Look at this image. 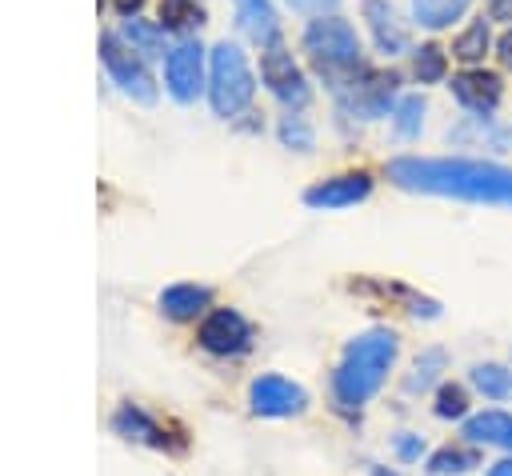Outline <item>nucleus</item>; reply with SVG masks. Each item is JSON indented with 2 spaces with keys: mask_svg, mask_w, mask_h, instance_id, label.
<instances>
[{
  "mask_svg": "<svg viewBox=\"0 0 512 476\" xmlns=\"http://www.w3.org/2000/svg\"><path fill=\"white\" fill-rule=\"evenodd\" d=\"M384 172L404 192L512 208V168L496 164V160H476V156H396V160H388Z\"/></svg>",
  "mask_w": 512,
  "mask_h": 476,
  "instance_id": "obj_1",
  "label": "nucleus"
},
{
  "mask_svg": "<svg viewBox=\"0 0 512 476\" xmlns=\"http://www.w3.org/2000/svg\"><path fill=\"white\" fill-rule=\"evenodd\" d=\"M396 352H400V340H396L392 328H368V332L352 336L344 344V352H340L336 372H332V396H336V404L348 408V412L352 408H364L380 392L388 368L396 364Z\"/></svg>",
  "mask_w": 512,
  "mask_h": 476,
  "instance_id": "obj_2",
  "label": "nucleus"
},
{
  "mask_svg": "<svg viewBox=\"0 0 512 476\" xmlns=\"http://www.w3.org/2000/svg\"><path fill=\"white\" fill-rule=\"evenodd\" d=\"M300 44H304V56H308V64L316 68V76L332 88V96L344 92V88L368 68L356 28H352L348 20H340V16H332V12H328V16H312V20L304 24Z\"/></svg>",
  "mask_w": 512,
  "mask_h": 476,
  "instance_id": "obj_3",
  "label": "nucleus"
},
{
  "mask_svg": "<svg viewBox=\"0 0 512 476\" xmlns=\"http://www.w3.org/2000/svg\"><path fill=\"white\" fill-rule=\"evenodd\" d=\"M256 96V76L236 40H220L208 52V104L216 116H240Z\"/></svg>",
  "mask_w": 512,
  "mask_h": 476,
  "instance_id": "obj_4",
  "label": "nucleus"
},
{
  "mask_svg": "<svg viewBox=\"0 0 512 476\" xmlns=\"http://www.w3.org/2000/svg\"><path fill=\"white\" fill-rule=\"evenodd\" d=\"M340 112L360 116V120H380L392 116V104L400 100V72L392 68H364L344 92H336Z\"/></svg>",
  "mask_w": 512,
  "mask_h": 476,
  "instance_id": "obj_5",
  "label": "nucleus"
},
{
  "mask_svg": "<svg viewBox=\"0 0 512 476\" xmlns=\"http://www.w3.org/2000/svg\"><path fill=\"white\" fill-rule=\"evenodd\" d=\"M100 60H104L112 84H120V92H128V96L140 100V104H156V80L148 76L140 52H136L132 44H124V36L104 32V36H100Z\"/></svg>",
  "mask_w": 512,
  "mask_h": 476,
  "instance_id": "obj_6",
  "label": "nucleus"
},
{
  "mask_svg": "<svg viewBox=\"0 0 512 476\" xmlns=\"http://www.w3.org/2000/svg\"><path fill=\"white\" fill-rule=\"evenodd\" d=\"M260 80L264 88L284 104V108H304L312 88H308V76L300 72V64L292 60V52L284 44H268L260 48Z\"/></svg>",
  "mask_w": 512,
  "mask_h": 476,
  "instance_id": "obj_7",
  "label": "nucleus"
},
{
  "mask_svg": "<svg viewBox=\"0 0 512 476\" xmlns=\"http://www.w3.org/2000/svg\"><path fill=\"white\" fill-rule=\"evenodd\" d=\"M204 48L200 40H180L168 56H164V88L176 104H192L200 92H208L204 84Z\"/></svg>",
  "mask_w": 512,
  "mask_h": 476,
  "instance_id": "obj_8",
  "label": "nucleus"
},
{
  "mask_svg": "<svg viewBox=\"0 0 512 476\" xmlns=\"http://www.w3.org/2000/svg\"><path fill=\"white\" fill-rule=\"evenodd\" d=\"M448 92L452 100L472 112V116H492L504 100V76L484 68V64H472V68H460L452 80H448Z\"/></svg>",
  "mask_w": 512,
  "mask_h": 476,
  "instance_id": "obj_9",
  "label": "nucleus"
},
{
  "mask_svg": "<svg viewBox=\"0 0 512 476\" xmlns=\"http://www.w3.org/2000/svg\"><path fill=\"white\" fill-rule=\"evenodd\" d=\"M248 408L256 416H268V420H280V416H296L308 408V392L304 384L280 376V372H264L248 384Z\"/></svg>",
  "mask_w": 512,
  "mask_h": 476,
  "instance_id": "obj_10",
  "label": "nucleus"
},
{
  "mask_svg": "<svg viewBox=\"0 0 512 476\" xmlns=\"http://www.w3.org/2000/svg\"><path fill=\"white\" fill-rule=\"evenodd\" d=\"M196 340H200V348L212 352V356H240V352H248V344H252V324H248L236 308H212V312L200 320Z\"/></svg>",
  "mask_w": 512,
  "mask_h": 476,
  "instance_id": "obj_11",
  "label": "nucleus"
},
{
  "mask_svg": "<svg viewBox=\"0 0 512 476\" xmlns=\"http://www.w3.org/2000/svg\"><path fill=\"white\" fill-rule=\"evenodd\" d=\"M368 192H372V176L368 172H340V176L308 184L300 200L308 208H316V212H332V208H352V204L368 200Z\"/></svg>",
  "mask_w": 512,
  "mask_h": 476,
  "instance_id": "obj_12",
  "label": "nucleus"
},
{
  "mask_svg": "<svg viewBox=\"0 0 512 476\" xmlns=\"http://www.w3.org/2000/svg\"><path fill=\"white\" fill-rule=\"evenodd\" d=\"M360 16H364V24H368V32H372L376 52H384V56L412 52L408 32H404V24L396 20V8H392L388 0H364V4H360Z\"/></svg>",
  "mask_w": 512,
  "mask_h": 476,
  "instance_id": "obj_13",
  "label": "nucleus"
},
{
  "mask_svg": "<svg viewBox=\"0 0 512 476\" xmlns=\"http://www.w3.org/2000/svg\"><path fill=\"white\" fill-rule=\"evenodd\" d=\"M236 24L260 48L280 44V20H276L272 0H236Z\"/></svg>",
  "mask_w": 512,
  "mask_h": 476,
  "instance_id": "obj_14",
  "label": "nucleus"
},
{
  "mask_svg": "<svg viewBox=\"0 0 512 476\" xmlns=\"http://www.w3.org/2000/svg\"><path fill=\"white\" fill-rule=\"evenodd\" d=\"M212 304V288L204 284H168L160 292V312L168 320H196Z\"/></svg>",
  "mask_w": 512,
  "mask_h": 476,
  "instance_id": "obj_15",
  "label": "nucleus"
},
{
  "mask_svg": "<svg viewBox=\"0 0 512 476\" xmlns=\"http://www.w3.org/2000/svg\"><path fill=\"white\" fill-rule=\"evenodd\" d=\"M488 48H492V20L488 16H476V20H468L456 36H452V60H460L464 68H472V64H480L484 56H488Z\"/></svg>",
  "mask_w": 512,
  "mask_h": 476,
  "instance_id": "obj_16",
  "label": "nucleus"
},
{
  "mask_svg": "<svg viewBox=\"0 0 512 476\" xmlns=\"http://www.w3.org/2000/svg\"><path fill=\"white\" fill-rule=\"evenodd\" d=\"M112 428H116L120 436L140 440V444H152V448H164V444H168L164 428H160V424H156L140 404H120V408H116V416H112Z\"/></svg>",
  "mask_w": 512,
  "mask_h": 476,
  "instance_id": "obj_17",
  "label": "nucleus"
},
{
  "mask_svg": "<svg viewBox=\"0 0 512 476\" xmlns=\"http://www.w3.org/2000/svg\"><path fill=\"white\" fill-rule=\"evenodd\" d=\"M464 436L472 444H488V448H512V412H480L464 420Z\"/></svg>",
  "mask_w": 512,
  "mask_h": 476,
  "instance_id": "obj_18",
  "label": "nucleus"
},
{
  "mask_svg": "<svg viewBox=\"0 0 512 476\" xmlns=\"http://www.w3.org/2000/svg\"><path fill=\"white\" fill-rule=\"evenodd\" d=\"M408 8H412V24L440 32V28H452L456 20H464L472 0H412Z\"/></svg>",
  "mask_w": 512,
  "mask_h": 476,
  "instance_id": "obj_19",
  "label": "nucleus"
},
{
  "mask_svg": "<svg viewBox=\"0 0 512 476\" xmlns=\"http://www.w3.org/2000/svg\"><path fill=\"white\" fill-rule=\"evenodd\" d=\"M472 468H480V452L464 448V444H444L428 456V476H460Z\"/></svg>",
  "mask_w": 512,
  "mask_h": 476,
  "instance_id": "obj_20",
  "label": "nucleus"
},
{
  "mask_svg": "<svg viewBox=\"0 0 512 476\" xmlns=\"http://www.w3.org/2000/svg\"><path fill=\"white\" fill-rule=\"evenodd\" d=\"M412 76H416V84H440V80H448V48H440V44H420V48H412Z\"/></svg>",
  "mask_w": 512,
  "mask_h": 476,
  "instance_id": "obj_21",
  "label": "nucleus"
},
{
  "mask_svg": "<svg viewBox=\"0 0 512 476\" xmlns=\"http://www.w3.org/2000/svg\"><path fill=\"white\" fill-rule=\"evenodd\" d=\"M424 96L420 92H408V96H400L396 104H392V132L400 136V140H416L420 136V128H424Z\"/></svg>",
  "mask_w": 512,
  "mask_h": 476,
  "instance_id": "obj_22",
  "label": "nucleus"
},
{
  "mask_svg": "<svg viewBox=\"0 0 512 476\" xmlns=\"http://www.w3.org/2000/svg\"><path fill=\"white\" fill-rule=\"evenodd\" d=\"M468 380L488 400H512V368L508 364H472Z\"/></svg>",
  "mask_w": 512,
  "mask_h": 476,
  "instance_id": "obj_23",
  "label": "nucleus"
},
{
  "mask_svg": "<svg viewBox=\"0 0 512 476\" xmlns=\"http://www.w3.org/2000/svg\"><path fill=\"white\" fill-rule=\"evenodd\" d=\"M444 364H448V356H444V348H424L416 360H412V372L404 376V392H424V388H432L436 380H440V372H444Z\"/></svg>",
  "mask_w": 512,
  "mask_h": 476,
  "instance_id": "obj_24",
  "label": "nucleus"
},
{
  "mask_svg": "<svg viewBox=\"0 0 512 476\" xmlns=\"http://www.w3.org/2000/svg\"><path fill=\"white\" fill-rule=\"evenodd\" d=\"M124 44H132L140 56H164V24H148V20H124L120 28Z\"/></svg>",
  "mask_w": 512,
  "mask_h": 476,
  "instance_id": "obj_25",
  "label": "nucleus"
},
{
  "mask_svg": "<svg viewBox=\"0 0 512 476\" xmlns=\"http://www.w3.org/2000/svg\"><path fill=\"white\" fill-rule=\"evenodd\" d=\"M276 136H280L284 148H296V152H312V148H316V132H312V124L300 116V108H296V112L288 108V112L280 116Z\"/></svg>",
  "mask_w": 512,
  "mask_h": 476,
  "instance_id": "obj_26",
  "label": "nucleus"
},
{
  "mask_svg": "<svg viewBox=\"0 0 512 476\" xmlns=\"http://www.w3.org/2000/svg\"><path fill=\"white\" fill-rule=\"evenodd\" d=\"M204 20V8L196 0H160V24L164 32H184Z\"/></svg>",
  "mask_w": 512,
  "mask_h": 476,
  "instance_id": "obj_27",
  "label": "nucleus"
},
{
  "mask_svg": "<svg viewBox=\"0 0 512 476\" xmlns=\"http://www.w3.org/2000/svg\"><path fill=\"white\" fill-rule=\"evenodd\" d=\"M432 412H436L440 420H464V416H468V388H464V384H440Z\"/></svg>",
  "mask_w": 512,
  "mask_h": 476,
  "instance_id": "obj_28",
  "label": "nucleus"
},
{
  "mask_svg": "<svg viewBox=\"0 0 512 476\" xmlns=\"http://www.w3.org/2000/svg\"><path fill=\"white\" fill-rule=\"evenodd\" d=\"M420 452H424V436H416V432H400L396 436V456L400 460H420Z\"/></svg>",
  "mask_w": 512,
  "mask_h": 476,
  "instance_id": "obj_29",
  "label": "nucleus"
},
{
  "mask_svg": "<svg viewBox=\"0 0 512 476\" xmlns=\"http://www.w3.org/2000/svg\"><path fill=\"white\" fill-rule=\"evenodd\" d=\"M336 4H340V0H288V8H296V12H304V16H328Z\"/></svg>",
  "mask_w": 512,
  "mask_h": 476,
  "instance_id": "obj_30",
  "label": "nucleus"
},
{
  "mask_svg": "<svg viewBox=\"0 0 512 476\" xmlns=\"http://www.w3.org/2000/svg\"><path fill=\"white\" fill-rule=\"evenodd\" d=\"M484 16L500 20V24H512V0H484Z\"/></svg>",
  "mask_w": 512,
  "mask_h": 476,
  "instance_id": "obj_31",
  "label": "nucleus"
},
{
  "mask_svg": "<svg viewBox=\"0 0 512 476\" xmlns=\"http://www.w3.org/2000/svg\"><path fill=\"white\" fill-rule=\"evenodd\" d=\"M496 60H500V64L512 72V24H508V28L496 36Z\"/></svg>",
  "mask_w": 512,
  "mask_h": 476,
  "instance_id": "obj_32",
  "label": "nucleus"
},
{
  "mask_svg": "<svg viewBox=\"0 0 512 476\" xmlns=\"http://www.w3.org/2000/svg\"><path fill=\"white\" fill-rule=\"evenodd\" d=\"M140 4H144V0H116V12H124V16H136V12H140Z\"/></svg>",
  "mask_w": 512,
  "mask_h": 476,
  "instance_id": "obj_33",
  "label": "nucleus"
},
{
  "mask_svg": "<svg viewBox=\"0 0 512 476\" xmlns=\"http://www.w3.org/2000/svg\"><path fill=\"white\" fill-rule=\"evenodd\" d=\"M488 476H512V460H496V464L488 468Z\"/></svg>",
  "mask_w": 512,
  "mask_h": 476,
  "instance_id": "obj_34",
  "label": "nucleus"
},
{
  "mask_svg": "<svg viewBox=\"0 0 512 476\" xmlns=\"http://www.w3.org/2000/svg\"><path fill=\"white\" fill-rule=\"evenodd\" d=\"M372 476H396V472H384L380 464H372Z\"/></svg>",
  "mask_w": 512,
  "mask_h": 476,
  "instance_id": "obj_35",
  "label": "nucleus"
}]
</instances>
